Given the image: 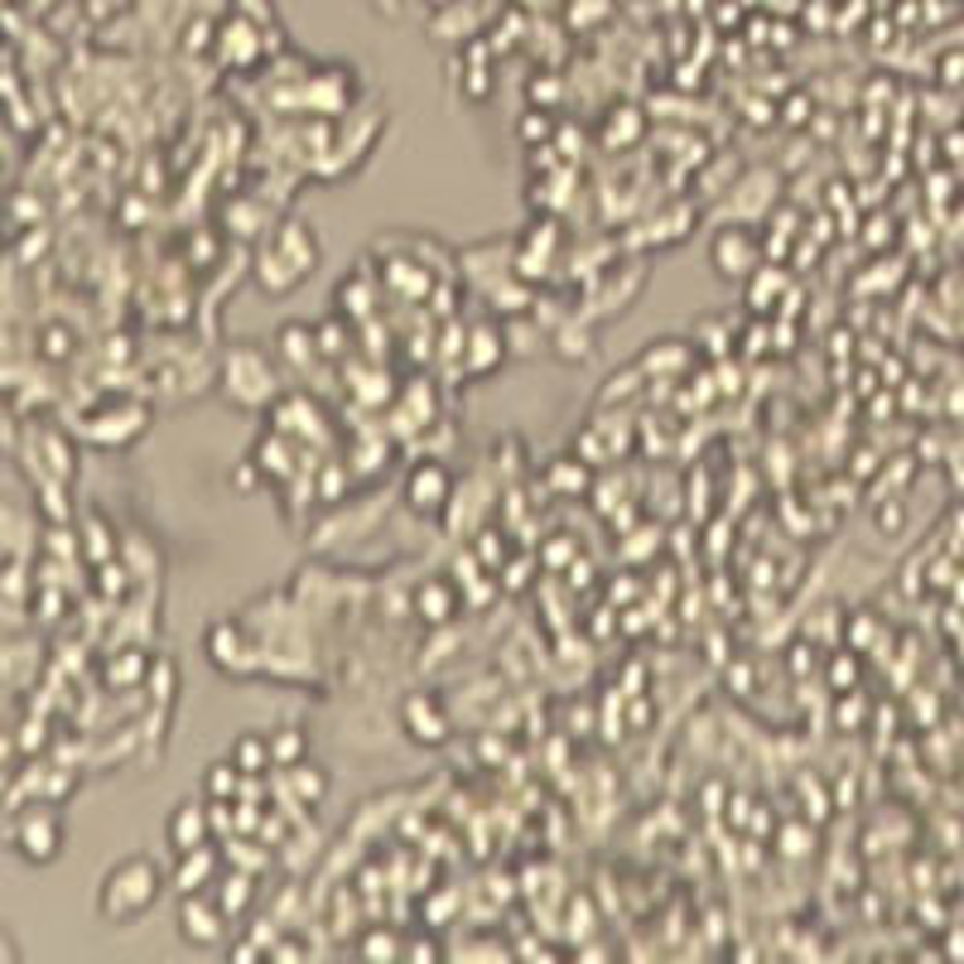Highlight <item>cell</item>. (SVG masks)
Here are the masks:
<instances>
[{
  "label": "cell",
  "instance_id": "13",
  "mask_svg": "<svg viewBox=\"0 0 964 964\" xmlns=\"http://www.w3.org/2000/svg\"><path fill=\"white\" fill-rule=\"evenodd\" d=\"M227 758H231V766H237V772H251V776H265V772L275 766V762H271V738L255 734V728H247V734L231 738Z\"/></svg>",
  "mask_w": 964,
  "mask_h": 964
},
{
  "label": "cell",
  "instance_id": "1",
  "mask_svg": "<svg viewBox=\"0 0 964 964\" xmlns=\"http://www.w3.org/2000/svg\"><path fill=\"white\" fill-rule=\"evenodd\" d=\"M165 888H169V868H159L150 854H126L102 873L97 916L107 926H135L141 916L159 907Z\"/></svg>",
  "mask_w": 964,
  "mask_h": 964
},
{
  "label": "cell",
  "instance_id": "3",
  "mask_svg": "<svg viewBox=\"0 0 964 964\" xmlns=\"http://www.w3.org/2000/svg\"><path fill=\"white\" fill-rule=\"evenodd\" d=\"M313 261H319V247H313L309 227L289 223V227H281V237L265 241V251H261L255 265H261V285L271 289V295H289L295 285H305Z\"/></svg>",
  "mask_w": 964,
  "mask_h": 964
},
{
  "label": "cell",
  "instance_id": "18",
  "mask_svg": "<svg viewBox=\"0 0 964 964\" xmlns=\"http://www.w3.org/2000/svg\"><path fill=\"white\" fill-rule=\"evenodd\" d=\"M131 676H135V680L150 676V660L135 656V660H131ZM121 680H126V666H111V685H121Z\"/></svg>",
  "mask_w": 964,
  "mask_h": 964
},
{
  "label": "cell",
  "instance_id": "7",
  "mask_svg": "<svg viewBox=\"0 0 964 964\" xmlns=\"http://www.w3.org/2000/svg\"><path fill=\"white\" fill-rule=\"evenodd\" d=\"M223 868H227V854H217V840L199 844V849H189V854H174L169 888L174 892H203V888H213V882L223 878Z\"/></svg>",
  "mask_w": 964,
  "mask_h": 964
},
{
  "label": "cell",
  "instance_id": "19",
  "mask_svg": "<svg viewBox=\"0 0 964 964\" xmlns=\"http://www.w3.org/2000/svg\"><path fill=\"white\" fill-rule=\"evenodd\" d=\"M15 960H20V945H15V940H10L5 931H0V964H15Z\"/></svg>",
  "mask_w": 964,
  "mask_h": 964
},
{
  "label": "cell",
  "instance_id": "10",
  "mask_svg": "<svg viewBox=\"0 0 964 964\" xmlns=\"http://www.w3.org/2000/svg\"><path fill=\"white\" fill-rule=\"evenodd\" d=\"M714 271L724 275V281H742V275H752V265H758V237L742 227H728L714 237Z\"/></svg>",
  "mask_w": 964,
  "mask_h": 964
},
{
  "label": "cell",
  "instance_id": "12",
  "mask_svg": "<svg viewBox=\"0 0 964 964\" xmlns=\"http://www.w3.org/2000/svg\"><path fill=\"white\" fill-rule=\"evenodd\" d=\"M459 612V588L449 584V579H425L420 588H415V618L420 622H454Z\"/></svg>",
  "mask_w": 964,
  "mask_h": 964
},
{
  "label": "cell",
  "instance_id": "14",
  "mask_svg": "<svg viewBox=\"0 0 964 964\" xmlns=\"http://www.w3.org/2000/svg\"><path fill=\"white\" fill-rule=\"evenodd\" d=\"M285 786L299 796V806H319L323 792H329V776H323V766H313L309 758L285 766Z\"/></svg>",
  "mask_w": 964,
  "mask_h": 964
},
{
  "label": "cell",
  "instance_id": "4",
  "mask_svg": "<svg viewBox=\"0 0 964 964\" xmlns=\"http://www.w3.org/2000/svg\"><path fill=\"white\" fill-rule=\"evenodd\" d=\"M223 391H227L231 405H241V410H251V405H271L275 396H281V381H275L271 357H265L255 343L231 347L227 362H223Z\"/></svg>",
  "mask_w": 964,
  "mask_h": 964
},
{
  "label": "cell",
  "instance_id": "15",
  "mask_svg": "<svg viewBox=\"0 0 964 964\" xmlns=\"http://www.w3.org/2000/svg\"><path fill=\"white\" fill-rule=\"evenodd\" d=\"M265 738H271V762L281 766V772L309 758V734H305V728L289 724V728H275V734H265Z\"/></svg>",
  "mask_w": 964,
  "mask_h": 964
},
{
  "label": "cell",
  "instance_id": "6",
  "mask_svg": "<svg viewBox=\"0 0 964 964\" xmlns=\"http://www.w3.org/2000/svg\"><path fill=\"white\" fill-rule=\"evenodd\" d=\"M449 497H454V473L435 459L415 463L410 478H405V507H410L415 516H439V511L449 507Z\"/></svg>",
  "mask_w": 964,
  "mask_h": 964
},
{
  "label": "cell",
  "instance_id": "16",
  "mask_svg": "<svg viewBox=\"0 0 964 964\" xmlns=\"http://www.w3.org/2000/svg\"><path fill=\"white\" fill-rule=\"evenodd\" d=\"M237 786H241V772L231 766V758H223V762H213L203 772V800H237Z\"/></svg>",
  "mask_w": 964,
  "mask_h": 964
},
{
  "label": "cell",
  "instance_id": "9",
  "mask_svg": "<svg viewBox=\"0 0 964 964\" xmlns=\"http://www.w3.org/2000/svg\"><path fill=\"white\" fill-rule=\"evenodd\" d=\"M165 844L169 858L174 854H189L199 844H213V824H207V800H179L165 820Z\"/></svg>",
  "mask_w": 964,
  "mask_h": 964
},
{
  "label": "cell",
  "instance_id": "5",
  "mask_svg": "<svg viewBox=\"0 0 964 964\" xmlns=\"http://www.w3.org/2000/svg\"><path fill=\"white\" fill-rule=\"evenodd\" d=\"M174 921H179V936L189 940V945H199V950L223 945L227 931H231V916L223 912V902H217L213 888L179 892V912H174Z\"/></svg>",
  "mask_w": 964,
  "mask_h": 964
},
{
  "label": "cell",
  "instance_id": "17",
  "mask_svg": "<svg viewBox=\"0 0 964 964\" xmlns=\"http://www.w3.org/2000/svg\"><path fill=\"white\" fill-rule=\"evenodd\" d=\"M121 588H126V584H121V569L107 560V564H102V594H121Z\"/></svg>",
  "mask_w": 964,
  "mask_h": 964
},
{
  "label": "cell",
  "instance_id": "8",
  "mask_svg": "<svg viewBox=\"0 0 964 964\" xmlns=\"http://www.w3.org/2000/svg\"><path fill=\"white\" fill-rule=\"evenodd\" d=\"M401 728H405V734H410L415 742H425V748H435V742H444L449 734H454V728H449L444 704H439L429 690L405 694V704H401Z\"/></svg>",
  "mask_w": 964,
  "mask_h": 964
},
{
  "label": "cell",
  "instance_id": "11",
  "mask_svg": "<svg viewBox=\"0 0 964 964\" xmlns=\"http://www.w3.org/2000/svg\"><path fill=\"white\" fill-rule=\"evenodd\" d=\"M255 882H261V873H251V868H237V864H227L223 878L213 882L217 902H223V912L231 916V921H241V916L255 907Z\"/></svg>",
  "mask_w": 964,
  "mask_h": 964
},
{
  "label": "cell",
  "instance_id": "2",
  "mask_svg": "<svg viewBox=\"0 0 964 964\" xmlns=\"http://www.w3.org/2000/svg\"><path fill=\"white\" fill-rule=\"evenodd\" d=\"M63 840H68V824L58 816V800H29V806H20L15 820H10V849L34 868L53 864V858L63 854Z\"/></svg>",
  "mask_w": 964,
  "mask_h": 964
}]
</instances>
